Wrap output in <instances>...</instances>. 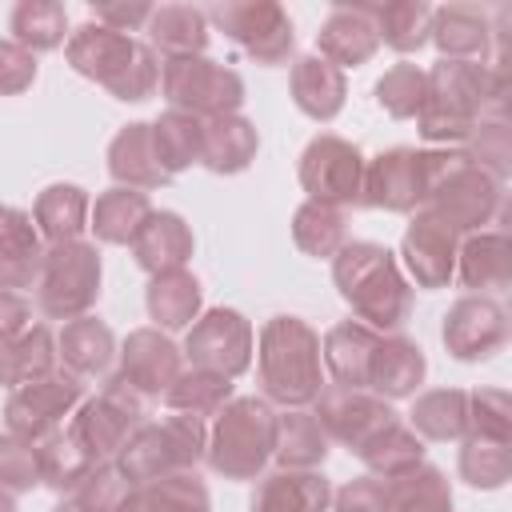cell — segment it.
<instances>
[{"instance_id": "27", "label": "cell", "mask_w": 512, "mask_h": 512, "mask_svg": "<svg viewBox=\"0 0 512 512\" xmlns=\"http://www.w3.org/2000/svg\"><path fill=\"white\" fill-rule=\"evenodd\" d=\"M288 92H292V104L316 120V124H328L340 116L344 100H348V80L336 64H328L324 56H300L292 60V76H288Z\"/></svg>"}, {"instance_id": "28", "label": "cell", "mask_w": 512, "mask_h": 512, "mask_svg": "<svg viewBox=\"0 0 512 512\" xmlns=\"http://www.w3.org/2000/svg\"><path fill=\"white\" fill-rule=\"evenodd\" d=\"M332 484L320 468H276L272 476H260L252 512H328Z\"/></svg>"}, {"instance_id": "20", "label": "cell", "mask_w": 512, "mask_h": 512, "mask_svg": "<svg viewBox=\"0 0 512 512\" xmlns=\"http://www.w3.org/2000/svg\"><path fill=\"white\" fill-rule=\"evenodd\" d=\"M316 48H320L316 56H324L340 72L368 64L380 48L372 4H336L328 12V20L320 24V32H316Z\"/></svg>"}, {"instance_id": "1", "label": "cell", "mask_w": 512, "mask_h": 512, "mask_svg": "<svg viewBox=\"0 0 512 512\" xmlns=\"http://www.w3.org/2000/svg\"><path fill=\"white\" fill-rule=\"evenodd\" d=\"M508 108V52L488 60H436L424 72V104L416 128L428 144L460 148L480 116H504Z\"/></svg>"}, {"instance_id": "10", "label": "cell", "mask_w": 512, "mask_h": 512, "mask_svg": "<svg viewBox=\"0 0 512 512\" xmlns=\"http://www.w3.org/2000/svg\"><path fill=\"white\" fill-rule=\"evenodd\" d=\"M144 424V396L132 392L120 376H108L100 396L84 400L68 424V432L84 444V452L96 464H112L124 440Z\"/></svg>"}, {"instance_id": "14", "label": "cell", "mask_w": 512, "mask_h": 512, "mask_svg": "<svg viewBox=\"0 0 512 512\" xmlns=\"http://www.w3.org/2000/svg\"><path fill=\"white\" fill-rule=\"evenodd\" d=\"M436 148H384L372 160H364V188L360 204L380 212H416L424 204L428 180H432Z\"/></svg>"}, {"instance_id": "43", "label": "cell", "mask_w": 512, "mask_h": 512, "mask_svg": "<svg viewBox=\"0 0 512 512\" xmlns=\"http://www.w3.org/2000/svg\"><path fill=\"white\" fill-rule=\"evenodd\" d=\"M372 16H376L380 44H388L392 52L408 56V52H420L428 44L432 4H424V0H388V4H372Z\"/></svg>"}, {"instance_id": "25", "label": "cell", "mask_w": 512, "mask_h": 512, "mask_svg": "<svg viewBox=\"0 0 512 512\" xmlns=\"http://www.w3.org/2000/svg\"><path fill=\"white\" fill-rule=\"evenodd\" d=\"M108 176L120 188H136V192H152V188H164L172 180L156 160L152 124L148 120H132L112 136V144H108Z\"/></svg>"}, {"instance_id": "46", "label": "cell", "mask_w": 512, "mask_h": 512, "mask_svg": "<svg viewBox=\"0 0 512 512\" xmlns=\"http://www.w3.org/2000/svg\"><path fill=\"white\" fill-rule=\"evenodd\" d=\"M232 400V380L220 376V372H208V368H188L172 380V388L164 392V404L172 412H184V416H216L224 404Z\"/></svg>"}, {"instance_id": "21", "label": "cell", "mask_w": 512, "mask_h": 512, "mask_svg": "<svg viewBox=\"0 0 512 512\" xmlns=\"http://www.w3.org/2000/svg\"><path fill=\"white\" fill-rule=\"evenodd\" d=\"M44 240L32 216L16 204H0V288L20 292L40 280Z\"/></svg>"}, {"instance_id": "9", "label": "cell", "mask_w": 512, "mask_h": 512, "mask_svg": "<svg viewBox=\"0 0 512 512\" xmlns=\"http://www.w3.org/2000/svg\"><path fill=\"white\" fill-rule=\"evenodd\" d=\"M160 92L172 112H188L196 120L232 116L244 104V80L236 68H224L208 56H172L160 60Z\"/></svg>"}, {"instance_id": "42", "label": "cell", "mask_w": 512, "mask_h": 512, "mask_svg": "<svg viewBox=\"0 0 512 512\" xmlns=\"http://www.w3.org/2000/svg\"><path fill=\"white\" fill-rule=\"evenodd\" d=\"M152 148L156 160L168 176H180L184 168L200 164V148H204V120L188 116V112H164L160 120H152Z\"/></svg>"}, {"instance_id": "24", "label": "cell", "mask_w": 512, "mask_h": 512, "mask_svg": "<svg viewBox=\"0 0 512 512\" xmlns=\"http://www.w3.org/2000/svg\"><path fill=\"white\" fill-rule=\"evenodd\" d=\"M456 276H460L464 288H472V296L508 288V280H512V244H508V232L484 228V232L460 236Z\"/></svg>"}, {"instance_id": "15", "label": "cell", "mask_w": 512, "mask_h": 512, "mask_svg": "<svg viewBox=\"0 0 512 512\" xmlns=\"http://www.w3.org/2000/svg\"><path fill=\"white\" fill-rule=\"evenodd\" d=\"M252 352H256L252 324L236 308H208L204 316L192 320L184 336V356L192 360V368H208L228 380L252 368Z\"/></svg>"}, {"instance_id": "32", "label": "cell", "mask_w": 512, "mask_h": 512, "mask_svg": "<svg viewBox=\"0 0 512 512\" xmlns=\"http://www.w3.org/2000/svg\"><path fill=\"white\" fill-rule=\"evenodd\" d=\"M260 148V132L252 120H244L240 112L232 116H216L204 120V148H200V164L216 176H236L256 160Z\"/></svg>"}, {"instance_id": "50", "label": "cell", "mask_w": 512, "mask_h": 512, "mask_svg": "<svg viewBox=\"0 0 512 512\" xmlns=\"http://www.w3.org/2000/svg\"><path fill=\"white\" fill-rule=\"evenodd\" d=\"M376 104L392 116V120H408L420 112L424 104V68L400 60L392 64L380 80H376Z\"/></svg>"}, {"instance_id": "47", "label": "cell", "mask_w": 512, "mask_h": 512, "mask_svg": "<svg viewBox=\"0 0 512 512\" xmlns=\"http://www.w3.org/2000/svg\"><path fill=\"white\" fill-rule=\"evenodd\" d=\"M356 456L368 464V472H372L376 480H392V476H400V472L424 464V440H420L408 424L396 420V424H388L380 436H372Z\"/></svg>"}, {"instance_id": "7", "label": "cell", "mask_w": 512, "mask_h": 512, "mask_svg": "<svg viewBox=\"0 0 512 512\" xmlns=\"http://www.w3.org/2000/svg\"><path fill=\"white\" fill-rule=\"evenodd\" d=\"M204 452H208L204 420L176 412V416L140 424L116 452L112 468L124 484H148V480H160L172 472H196Z\"/></svg>"}, {"instance_id": "2", "label": "cell", "mask_w": 512, "mask_h": 512, "mask_svg": "<svg viewBox=\"0 0 512 512\" xmlns=\"http://www.w3.org/2000/svg\"><path fill=\"white\" fill-rule=\"evenodd\" d=\"M332 280L352 316L372 332H400L412 312V284L396 256L376 240H348L332 256Z\"/></svg>"}, {"instance_id": "16", "label": "cell", "mask_w": 512, "mask_h": 512, "mask_svg": "<svg viewBox=\"0 0 512 512\" xmlns=\"http://www.w3.org/2000/svg\"><path fill=\"white\" fill-rule=\"evenodd\" d=\"M312 416L320 420V428L328 432V440L344 444L348 452H360L372 436H380L388 424H396V408L388 400H380L368 388H320V396L312 400Z\"/></svg>"}, {"instance_id": "5", "label": "cell", "mask_w": 512, "mask_h": 512, "mask_svg": "<svg viewBox=\"0 0 512 512\" xmlns=\"http://www.w3.org/2000/svg\"><path fill=\"white\" fill-rule=\"evenodd\" d=\"M420 208L448 224L456 236H472L484 232V224H492L504 208V180L476 168L460 148H436L432 180Z\"/></svg>"}, {"instance_id": "4", "label": "cell", "mask_w": 512, "mask_h": 512, "mask_svg": "<svg viewBox=\"0 0 512 512\" xmlns=\"http://www.w3.org/2000/svg\"><path fill=\"white\" fill-rule=\"evenodd\" d=\"M64 56L80 76L96 80L100 88H108L124 104H140L160 88V60L148 48V40H136L128 32H112L96 20L68 32Z\"/></svg>"}, {"instance_id": "19", "label": "cell", "mask_w": 512, "mask_h": 512, "mask_svg": "<svg viewBox=\"0 0 512 512\" xmlns=\"http://www.w3.org/2000/svg\"><path fill=\"white\" fill-rule=\"evenodd\" d=\"M456 248H460V236L436 216H428L424 208H416L412 224L400 236L404 268L412 272L416 288H428V292L448 288V280L456 276Z\"/></svg>"}, {"instance_id": "3", "label": "cell", "mask_w": 512, "mask_h": 512, "mask_svg": "<svg viewBox=\"0 0 512 512\" xmlns=\"http://www.w3.org/2000/svg\"><path fill=\"white\" fill-rule=\"evenodd\" d=\"M256 376H260V392L268 404L308 408L324 388L320 332L300 316H272L260 328Z\"/></svg>"}, {"instance_id": "17", "label": "cell", "mask_w": 512, "mask_h": 512, "mask_svg": "<svg viewBox=\"0 0 512 512\" xmlns=\"http://www.w3.org/2000/svg\"><path fill=\"white\" fill-rule=\"evenodd\" d=\"M440 336H444V348L464 364L492 360L508 344V312L492 296H460L444 312Z\"/></svg>"}, {"instance_id": "36", "label": "cell", "mask_w": 512, "mask_h": 512, "mask_svg": "<svg viewBox=\"0 0 512 512\" xmlns=\"http://www.w3.org/2000/svg\"><path fill=\"white\" fill-rule=\"evenodd\" d=\"M328 432L308 408H284L276 412V444L272 460L280 468H320L328 460Z\"/></svg>"}, {"instance_id": "53", "label": "cell", "mask_w": 512, "mask_h": 512, "mask_svg": "<svg viewBox=\"0 0 512 512\" xmlns=\"http://www.w3.org/2000/svg\"><path fill=\"white\" fill-rule=\"evenodd\" d=\"M40 484V464L36 448L16 440L12 432H0V488L4 492H32Z\"/></svg>"}, {"instance_id": "41", "label": "cell", "mask_w": 512, "mask_h": 512, "mask_svg": "<svg viewBox=\"0 0 512 512\" xmlns=\"http://www.w3.org/2000/svg\"><path fill=\"white\" fill-rule=\"evenodd\" d=\"M384 492H388V512H452V488L436 464H416L384 480Z\"/></svg>"}, {"instance_id": "56", "label": "cell", "mask_w": 512, "mask_h": 512, "mask_svg": "<svg viewBox=\"0 0 512 512\" xmlns=\"http://www.w3.org/2000/svg\"><path fill=\"white\" fill-rule=\"evenodd\" d=\"M152 16V4L144 0H132V4H116V0H104V4H92V20L112 28V32H140Z\"/></svg>"}, {"instance_id": "54", "label": "cell", "mask_w": 512, "mask_h": 512, "mask_svg": "<svg viewBox=\"0 0 512 512\" xmlns=\"http://www.w3.org/2000/svg\"><path fill=\"white\" fill-rule=\"evenodd\" d=\"M332 512H388V492H384V480L376 476H356L348 484H340L332 492Z\"/></svg>"}, {"instance_id": "18", "label": "cell", "mask_w": 512, "mask_h": 512, "mask_svg": "<svg viewBox=\"0 0 512 512\" xmlns=\"http://www.w3.org/2000/svg\"><path fill=\"white\" fill-rule=\"evenodd\" d=\"M180 360H184V352L172 344L168 332H160V328H132L124 336V344H120V372L116 376L132 392H140L148 400V396H164L172 388V380L184 372Z\"/></svg>"}, {"instance_id": "12", "label": "cell", "mask_w": 512, "mask_h": 512, "mask_svg": "<svg viewBox=\"0 0 512 512\" xmlns=\"http://www.w3.org/2000/svg\"><path fill=\"white\" fill-rule=\"evenodd\" d=\"M84 404V380L72 372H52L44 380H32L16 388L4 404V432H12L24 444H40L52 432L64 428V416H72Z\"/></svg>"}, {"instance_id": "52", "label": "cell", "mask_w": 512, "mask_h": 512, "mask_svg": "<svg viewBox=\"0 0 512 512\" xmlns=\"http://www.w3.org/2000/svg\"><path fill=\"white\" fill-rule=\"evenodd\" d=\"M124 480L116 476L112 464H100L76 492H68L52 512H116L120 496H124Z\"/></svg>"}, {"instance_id": "49", "label": "cell", "mask_w": 512, "mask_h": 512, "mask_svg": "<svg viewBox=\"0 0 512 512\" xmlns=\"http://www.w3.org/2000/svg\"><path fill=\"white\" fill-rule=\"evenodd\" d=\"M460 152L476 168L492 172L496 180H508V172H512V128H508V116H480L472 136L460 144Z\"/></svg>"}, {"instance_id": "55", "label": "cell", "mask_w": 512, "mask_h": 512, "mask_svg": "<svg viewBox=\"0 0 512 512\" xmlns=\"http://www.w3.org/2000/svg\"><path fill=\"white\" fill-rule=\"evenodd\" d=\"M36 80V56L16 40H0V96H20Z\"/></svg>"}, {"instance_id": "11", "label": "cell", "mask_w": 512, "mask_h": 512, "mask_svg": "<svg viewBox=\"0 0 512 512\" xmlns=\"http://www.w3.org/2000/svg\"><path fill=\"white\" fill-rule=\"evenodd\" d=\"M208 20L256 64H288L296 52L292 16L276 0H224L208 12Z\"/></svg>"}, {"instance_id": "34", "label": "cell", "mask_w": 512, "mask_h": 512, "mask_svg": "<svg viewBox=\"0 0 512 512\" xmlns=\"http://www.w3.org/2000/svg\"><path fill=\"white\" fill-rule=\"evenodd\" d=\"M56 356L64 360V368L72 376H104L112 356H116V336L104 320L96 316H80V320H68L56 336Z\"/></svg>"}, {"instance_id": "37", "label": "cell", "mask_w": 512, "mask_h": 512, "mask_svg": "<svg viewBox=\"0 0 512 512\" xmlns=\"http://www.w3.org/2000/svg\"><path fill=\"white\" fill-rule=\"evenodd\" d=\"M56 336L48 324H28L12 344L0 348V384L4 388H24L32 380H44L56 372Z\"/></svg>"}, {"instance_id": "38", "label": "cell", "mask_w": 512, "mask_h": 512, "mask_svg": "<svg viewBox=\"0 0 512 512\" xmlns=\"http://www.w3.org/2000/svg\"><path fill=\"white\" fill-rule=\"evenodd\" d=\"M152 204H148V192H136V188H108L96 196L92 212H88V228L96 232L100 244H132V236L140 232V224L148 220Z\"/></svg>"}, {"instance_id": "57", "label": "cell", "mask_w": 512, "mask_h": 512, "mask_svg": "<svg viewBox=\"0 0 512 512\" xmlns=\"http://www.w3.org/2000/svg\"><path fill=\"white\" fill-rule=\"evenodd\" d=\"M28 324H32V304L20 292L0 288V348L12 344Z\"/></svg>"}, {"instance_id": "31", "label": "cell", "mask_w": 512, "mask_h": 512, "mask_svg": "<svg viewBox=\"0 0 512 512\" xmlns=\"http://www.w3.org/2000/svg\"><path fill=\"white\" fill-rule=\"evenodd\" d=\"M116 512H212V500L196 472H172L148 484H128Z\"/></svg>"}, {"instance_id": "13", "label": "cell", "mask_w": 512, "mask_h": 512, "mask_svg": "<svg viewBox=\"0 0 512 512\" xmlns=\"http://www.w3.org/2000/svg\"><path fill=\"white\" fill-rule=\"evenodd\" d=\"M296 176H300V188L308 192V200L328 204V208H348V204H360L364 156L352 140L320 132L304 144Z\"/></svg>"}, {"instance_id": "23", "label": "cell", "mask_w": 512, "mask_h": 512, "mask_svg": "<svg viewBox=\"0 0 512 512\" xmlns=\"http://www.w3.org/2000/svg\"><path fill=\"white\" fill-rule=\"evenodd\" d=\"M424 372H428V360H424V348L400 332H388L376 340V352H372V372H368V392H376L380 400H404V396H416V388L424 384Z\"/></svg>"}, {"instance_id": "29", "label": "cell", "mask_w": 512, "mask_h": 512, "mask_svg": "<svg viewBox=\"0 0 512 512\" xmlns=\"http://www.w3.org/2000/svg\"><path fill=\"white\" fill-rule=\"evenodd\" d=\"M376 340H380V332L364 328L360 320H340V324H332V328L324 332V340H320L324 372H328L340 388H368Z\"/></svg>"}, {"instance_id": "48", "label": "cell", "mask_w": 512, "mask_h": 512, "mask_svg": "<svg viewBox=\"0 0 512 512\" xmlns=\"http://www.w3.org/2000/svg\"><path fill=\"white\" fill-rule=\"evenodd\" d=\"M460 480H468L472 488H504L512 476V444H496V440H480V436H464L460 444Z\"/></svg>"}, {"instance_id": "40", "label": "cell", "mask_w": 512, "mask_h": 512, "mask_svg": "<svg viewBox=\"0 0 512 512\" xmlns=\"http://www.w3.org/2000/svg\"><path fill=\"white\" fill-rule=\"evenodd\" d=\"M412 432L420 440H464L468 436V392L432 388L412 404Z\"/></svg>"}, {"instance_id": "35", "label": "cell", "mask_w": 512, "mask_h": 512, "mask_svg": "<svg viewBox=\"0 0 512 512\" xmlns=\"http://www.w3.org/2000/svg\"><path fill=\"white\" fill-rule=\"evenodd\" d=\"M144 304H148V316L156 320L160 332L192 328V320L200 316V304H204V288H200V280L188 268L160 272V276L148 280Z\"/></svg>"}, {"instance_id": "22", "label": "cell", "mask_w": 512, "mask_h": 512, "mask_svg": "<svg viewBox=\"0 0 512 512\" xmlns=\"http://www.w3.org/2000/svg\"><path fill=\"white\" fill-rule=\"evenodd\" d=\"M128 248H132L136 264H140L148 276H160V272L184 268V264L192 260L196 240H192V228L184 224L180 212H168V208L156 212V208H152Z\"/></svg>"}, {"instance_id": "6", "label": "cell", "mask_w": 512, "mask_h": 512, "mask_svg": "<svg viewBox=\"0 0 512 512\" xmlns=\"http://www.w3.org/2000/svg\"><path fill=\"white\" fill-rule=\"evenodd\" d=\"M276 444V408L264 396H232L208 432L204 460L224 480H260Z\"/></svg>"}, {"instance_id": "8", "label": "cell", "mask_w": 512, "mask_h": 512, "mask_svg": "<svg viewBox=\"0 0 512 512\" xmlns=\"http://www.w3.org/2000/svg\"><path fill=\"white\" fill-rule=\"evenodd\" d=\"M100 300V248L88 240H64L44 248L36 304L48 320H80Z\"/></svg>"}, {"instance_id": "58", "label": "cell", "mask_w": 512, "mask_h": 512, "mask_svg": "<svg viewBox=\"0 0 512 512\" xmlns=\"http://www.w3.org/2000/svg\"><path fill=\"white\" fill-rule=\"evenodd\" d=\"M0 512H16V500H12V492H4V488H0Z\"/></svg>"}, {"instance_id": "44", "label": "cell", "mask_w": 512, "mask_h": 512, "mask_svg": "<svg viewBox=\"0 0 512 512\" xmlns=\"http://www.w3.org/2000/svg\"><path fill=\"white\" fill-rule=\"evenodd\" d=\"M292 240H296V248H300L304 256L332 260V256L348 244L344 208H328V204L304 200V204L292 212Z\"/></svg>"}, {"instance_id": "33", "label": "cell", "mask_w": 512, "mask_h": 512, "mask_svg": "<svg viewBox=\"0 0 512 512\" xmlns=\"http://www.w3.org/2000/svg\"><path fill=\"white\" fill-rule=\"evenodd\" d=\"M88 212H92V200L80 184H48L32 204V224L48 244L84 240Z\"/></svg>"}, {"instance_id": "26", "label": "cell", "mask_w": 512, "mask_h": 512, "mask_svg": "<svg viewBox=\"0 0 512 512\" xmlns=\"http://www.w3.org/2000/svg\"><path fill=\"white\" fill-rule=\"evenodd\" d=\"M440 60H484L492 48V16L476 4H444L432 8V32Z\"/></svg>"}, {"instance_id": "45", "label": "cell", "mask_w": 512, "mask_h": 512, "mask_svg": "<svg viewBox=\"0 0 512 512\" xmlns=\"http://www.w3.org/2000/svg\"><path fill=\"white\" fill-rule=\"evenodd\" d=\"M8 32L20 48H28L32 56L36 52H52L64 44L68 36V12L64 4L56 0H20L12 8V20H8Z\"/></svg>"}, {"instance_id": "39", "label": "cell", "mask_w": 512, "mask_h": 512, "mask_svg": "<svg viewBox=\"0 0 512 512\" xmlns=\"http://www.w3.org/2000/svg\"><path fill=\"white\" fill-rule=\"evenodd\" d=\"M36 464H40V484L60 492V496L76 492L100 468L68 428H60V432H52L48 440L36 444Z\"/></svg>"}, {"instance_id": "30", "label": "cell", "mask_w": 512, "mask_h": 512, "mask_svg": "<svg viewBox=\"0 0 512 512\" xmlns=\"http://www.w3.org/2000/svg\"><path fill=\"white\" fill-rule=\"evenodd\" d=\"M148 48L164 52V60L172 56H204L208 48V12L196 4H160L152 8L148 24Z\"/></svg>"}, {"instance_id": "51", "label": "cell", "mask_w": 512, "mask_h": 512, "mask_svg": "<svg viewBox=\"0 0 512 512\" xmlns=\"http://www.w3.org/2000/svg\"><path fill=\"white\" fill-rule=\"evenodd\" d=\"M468 436L512 444V396L504 388L468 392Z\"/></svg>"}]
</instances>
